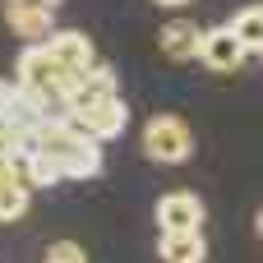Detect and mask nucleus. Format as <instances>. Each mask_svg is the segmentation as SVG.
I'll list each match as a JSON object with an SVG mask.
<instances>
[{
	"label": "nucleus",
	"mask_w": 263,
	"mask_h": 263,
	"mask_svg": "<svg viewBox=\"0 0 263 263\" xmlns=\"http://www.w3.org/2000/svg\"><path fill=\"white\" fill-rule=\"evenodd\" d=\"M37 148H46L60 166H65V180H92L102 176V139H92L88 129H79L69 116H46L32 134Z\"/></svg>",
	"instance_id": "f257e3e1"
},
{
	"label": "nucleus",
	"mask_w": 263,
	"mask_h": 263,
	"mask_svg": "<svg viewBox=\"0 0 263 263\" xmlns=\"http://www.w3.org/2000/svg\"><path fill=\"white\" fill-rule=\"evenodd\" d=\"M18 88L32 92L42 106H51V111L60 116V111H65V92L74 88V74L51 55L46 42H32V46H23V55H18Z\"/></svg>",
	"instance_id": "f03ea898"
},
{
	"label": "nucleus",
	"mask_w": 263,
	"mask_h": 263,
	"mask_svg": "<svg viewBox=\"0 0 263 263\" xmlns=\"http://www.w3.org/2000/svg\"><path fill=\"white\" fill-rule=\"evenodd\" d=\"M190 153H194V129L180 120V116H153L148 125H143V157L148 162H162V166H180V162H190Z\"/></svg>",
	"instance_id": "7ed1b4c3"
},
{
	"label": "nucleus",
	"mask_w": 263,
	"mask_h": 263,
	"mask_svg": "<svg viewBox=\"0 0 263 263\" xmlns=\"http://www.w3.org/2000/svg\"><path fill=\"white\" fill-rule=\"evenodd\" d=\"M79 129H88L92 139H116V134H125V120H129V106L120 102V92H111V97H97V102H88V106H79V111H65Z\"/></svg>",
	"instance_id": "20e7f679"
},
{
	"label": "nucleus",
	"mask_w": 263,
	"mask_h": 263,
	"mask_svg": "<svg viewBox=\"0 0 263 263\" xmlns=\"http://www.w3.org/2000/svg\"><path fill=\"white\" fill-rule=\"evenodd\" d=\"M245 55H250V46L240 42V32L227 23V28H208L203 32V46H199V60L208 65V69H222V74H231V69H240L245 65Z\"/></svg>",
	"instance_id": "39448f33"
},
{
	"label": "nucleus",
	"mask_w": 263,
	"mask_h": 263,
	"mask_svg": "<svg viewBox=\"0 0 263 263\" xmlns=\"http://www.w3.org/2000/svg\"><path fill=\"white\" fill-rule=\"evenodd\" d=\"M60 0H9L5 23L23 37V42H46L51 37V14Z\"/></svg>",
	"instance_id": "423d86ee"
},
{
	"label": "nucleus",
	"mask_w": 263,
	"mask_h": 263,
	"mask_svg": "<svg viewBox=\"0 0 263 263\" xmlns=\"http://www.w3.org/2000/svg\"><path fill=\"white\" fill-rule=\"evenodd\" d=\"M157 227L162 231H199L203 227V203L190 190H171L157 199Z\"/></svg>",
	"instance_id": "0eeeda50"
},
{
	"label": "nucleus",
	"mask_w": 263,
	"mask_h": 263,
	"mask_svg": "<svg viewBox=\"0 0 263 263\" xmlns=\"http://www.w3.org/2000/svg\"><path fill=\"white\" fill-rule=\"evenodd\" d=\"M46 46H51V55L74 74V79H83L92 65H97V51H92V42L83 37V32H74V28H65V32H51L46 37Z\"/></svg>",
	"instance_id": "6e6552de"
},
{
	"label": "nucleus",
	"mask_w": 263,
	"mask_h": 263,
	"mask_svg": "<svg viewBox=\"0 0 263 263\" xmlns=\"http://www.w3.org/2000/svg\"><path fill=\"white\" fill-rule=\"evenodd\" d=\"M157 42H162V51H166L171 60H199L203 28H199V23H190V18H171V23H162Z\"/></svg>",
	"instance_id": "1a4fd4ad"
},
{
	"label": "nucleus",
	"mask_w": 263,
	"mask_h": 263,
	"mask_svg": "<svg viewBox=\"0 0 263 263\" xmlns=\"http://www.w3.org/2000/svg\"><path fill=\"white\" fill-rule=\"evenodd\" d=\"M116 92V74L106 69V65H92L83 79H74V88L65 92V111H79V106H88V102H97V97H111Z\"/></svg>",
	"instance_id": "9d476101"
},
{
	"label": "nucleus",
	"mask_w": 263,
	"mask_h": 263,
	"mask_svg": "<svg viewBox=\"0 0 263 263\" xmlns=\"http://www.w3.org/2000/svg\"><path fill=\"white\" fill-rule=\"evenodd\" d=\"M157 254L166 263H199V259H208V245H203L199 231H162Z\"/></svg>",
	"instance_id": "9b49d317"
},
{
	"label": "nucleus",
	"mask_w": 263,
	"mask_h": 263,
	"mask_svg": "<svg viewBox=\"0 0 263 263\" xmlns=\"http://www.w3.org/2000/svg\"><path fill=\"white\" fill-rule=\"evenodd\" d=\"M28 203H32V185L23 176H9L0 185V222H18L28 213Z\"/></svg>",
	"instance_id": "f8f14e48"
},
{
	"label": "nucleus",
	"mask_w": 263,
	"mask_h": 263,
	"mask_svg": "<svg viewBox=\"0 0 263 263\" xmlns=\"http://www.w3.org/2000/svg\"><path fill=\"white\" fill-rule=\"evenodd\" d=\"M231 28L240 32V42L250 46V55L263 51V5H245L236 18H231Z\"/></svg>",
	"instance_id": "ddd939ff"
},
{
	"label": "nucleus",
	"mask_w": 263,
	"mask_h": 263,
	"mask_svg": "<svg viewBox=\"0 0 263 263\" xmlns=\"http://www.w3.org/2000/svg\"><path fill=\"white\" fill-rule=\"evenodd\" d=\"M46 259L51 263H83V245H74V240H55V245H46Z\"/></svg>",
	"instance_id": "4468645a"
},
{
	"label": "nucleus",
	"mask_w": 263,
	"mask_h": 263,
	"mask_svg": "<svg viewBox=\"0 0 263 263\" xmlns=\"http://www.w3.org/2000/svg\"><path fill=\"white\" fill-rule=\"evenodd\" d=\"M9 97H14V83L0 79V116H5V106H9Z\"/></svg>",
	"instance_id": "2eb2a0df"
},
{
	"label": "nucleus",
	"mask_w": 263,
	"mask_h": 263,
	"mask_svg": "<svg viewBox=\"0 0 263 263\" xmlns=\"http://www.w3.org/2000/svg\"><path fill=\"white\" fill-rule=\"evenodd\" d=\"M9 176H14V166H9V157H5V153H0V185H5V180H9Z\"/></svg>",
	"instance_id": "dca6fc26"
},
{
	"label": "nucleus",
	"mask_w": 263,
	"mask_h": 263,
	"mask_svg": "<svg viewBox=\"0 0 263 263\" xmlns=\"http://www.w3.org/2000/svg\"><path fill=\"white\" fill-rule=\"evenodd\" d=\"M157 5H166V9H176V5H190V0H157Z\"/></svg>",
	"instance_id": "f3484780"
},
{
	"label": "nucleus",
	"mask_w": 263,
	"mask_h": 263,
	"mask_svg": "<svg viewBox=\"0 0 263 263\" xmlns=\"http://www.w3.org/2000/svg\"><path fill=\"white\" fill-rule=\"evenodd\" d=\"M259 231H263V213H259Z\"/></svg>",
	"instance_id": "a211bd4d"
}]
</instances>
